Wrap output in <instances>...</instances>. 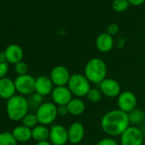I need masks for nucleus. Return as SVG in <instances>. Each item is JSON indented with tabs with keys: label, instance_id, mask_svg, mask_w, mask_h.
<instances>
[{
	"label": "nucleus",
	"instance_id": "1",
	"mask_svg": "<svg viewBox=\"0 0 145 145\" xmlns=\"http://www.w3.org/2000/svg\"><path fill=\"white\" fill-rule=\"evenodd\" d=\"M101 128L109 137L120 136L131 125L128 114L118 109L107 112L101 119Z\"/></svg>",
	"mask_w": 145,
	"mask_h": 145
},
{
	"label": "nucleus",
	"instance_id": "2",
	"mask_svg": "<svg viewBox=\"0 0 145 145\" xmlns=\"http://www.w3.org/2000/svg\"><path fill=\"white\" fill-rule=\"evenodd\" d=\"M108 67L104 60L99 57L90 59L84 69V74L92 84H100L107 78Z\"/></svg>",
	"mask_w": 145,
	"mask_h": 145
},
{
	"label": "nucleus",
	"instance_id": "3",
	"mask_svg": "<svg viewBox=\"0 0 145 145\" xmlns=\"http://www.w3.org/2000/svg\"><path fill=\"white\" fill-rule=\"evenodd\" d=\"M29 109L28 100L22 95H15L6 103V112L10 120L13 121L22 120L27 114Z\"/></svg>",
	"mask_w": 145,
	"mask_h": 145
},
{
	"label": "nucleus",
	"instance_id": "4",
	"mask_svg": "<svg viewBox=\"0 0 145 145\" xmlns=\"http://www.w3.org/2000/svg\"><path fill=\"white\" fill-rule=\"evenodd\" d=\"M67 87L75 97L82 98L86 97L88 91L91 90V82L82 74H74L71 75Z\"/></svg>",
	"mask_w": 145,
	"mask_h": 145
},
{
	"label": "nucleus",
	"instance_id": "5",
	"mask_svg": "<svg viewBox=\"0 0 145 145\" xmlns=\"http://www.w3.org/2000/svg\"><path fill=\"white\" fill-rule=\"evenodd\" d=\"M35 114L38 118L39 124L44 125H51L58 116L57 106L51 102L44 103L37 108Z\"/></svg>",
	"mask_w": 145,
	"mask_h": 145
},
{
	"label": "nucleus",
	"instance_id": "6",
	"mask_svg": "<svg viewBox=\"0 0 145 145\" xmlns=\"http://www.w3.org/2000/svg\"><path fill=\"white\" fill-rule=\"evenodd\" d=\"M144 134L141 128L130 125L120 137V145H142L144 142Z\"/></svg>",
	"mask_w": 145,
	"mask_h": 145
},
{
	"label": "nucleus",
	"instance_id": "7",
	"mask_svg": "<svg viewBox=\"0 0 145 145\" xmlns=\"http://www.w3.org/2000/svg\"><path fill=\"white\" fill-rule=\"evenodd\" d=\"M35 80L30 74L17 76L14 80L16 91L22 96L32 95L35 92Z\"/></svg>",
	"mask_w": 145,
	"mask_h": 145
},
{
	"label": "nucleus",
	"instance_id": "8",
	"mask_svg": "<svg viewBox=\"0 0 145 145\" xmlns=\"http://www.w3.org/2000/svg\"><path fill=\"white\" fill-rule=\"evenodd\" d=\"M71 75V72L67 67L59 65L51 69L50 78L55 86H67Z\"/></svg>",
	"mask_w": 145,
	"mask_h": 145
},
{
	"label": "nucleus",
	"instance_id": "9",
	"mask_svg": "<svg viewBox=\"0 0 145 145\" xmlns=\"http://www.w3.org/2000/svg\"><path fill=\"white\" fill-rule=\"evenodd\" d=\"M137 98L136 95L130 91H124L117 97L118 108L126 114H129L137 108Z\"/></svg>",
	"mask_w": 145,
	"mask_h": 145
},
{
	"label": "nucleus",
	"instance_id": "10",
	"mask_svg": "<svg viewBox=\"0 0 145 145\" xmlns=\"http://www.w3.org/2000/svg\"><path fill=\"white\" fill-rule=\"evenodd\" d=\"M99 89L103 95L108 98L118 97L121 93V86L120 83L111 78H106L103 81L99 84Z\"/></svg>",
	"mask_w": 145,
	"mask_h": 145
},
{
	"label": "nucleus",
	"instance_id": "11",
	"mask_svg": "<svg viewBox=\"0 0 145 145\" xmlns=\"http://www.w3.org/2000/svg\"><path fill=\"white\" fill-rule=\"evenodd\" d=\"M52 145H66L68 142L67 128L61 125L55 124L50 128V139Z\"/></svg>",
	"mask_w": 145,
	"mask_h": 145
},
{
	"label": "nucleus",
	"instance_id": "12",
	"mask_svg": "<svg viewBox=\"0 0 145 145\" xmlns=\"http://www.w3.org/2000/svg\"><path fill=\"white\" fill-rule=\"evenodd\" d=\"M72 92L67 86H56L51 92L52 103L56 106L67 105L69 102L74 98Z\"/></svg>",
	"mask_w": 145,
	"mask_h": 145
},
{
	"label": "nucleus",
	"instance_id": "13",
	"mask_svg": "<svg viewBox=\"0 0 145 145\" xmlns=\"http://www.w3.org/2000/svg\"><path fill=\"white\" fill-rule=\"evenodd\" d=\"M85 126L81 122H72L67 128L68 142L72 144H80L85 137Z\"/></svg>",
	"mask_w": 145,
	"mask_h": 145
},
{
	"label": "nucleus",
	"instance_id": "14",
	"mask_svg": "<svg viewBox=\"0 0 145 145\" xmlns=\"http://www.w3.org/2000/svg\"><path fill=\"white\" fill-rule=\"evenodd\" d=\"M54 89V85L50 77L42 75L35 80V93L44 97L51 94Z\"/></svg>",
	"mask_w": 145,
	"mask_h": 145
},
{
	"label": "nucleus",
	"instance_id": "15",
	"mask_svg": "<svg viewBox=\"0 0 145 145\" xmlns=\"http://www.w3.org/2000/svg\"><path fill=\"white\" fill-rule=\"evenodd\" d=\"M16 89L14 80L8 77L0 79V97L9 100L16 95Z\"/></svg>",
	"mask_w": 145,
	"mask_h": 145
},
{
	"label": "nucleus",
	"instance_id": "16",
	"mask_svg": "<svg viewBox=\"0 0 145 145\" xmlns=\"http://www.w3.org/2000/svg\"><path fill=\"white\" fill-rule=\"evenodd\" d=\"M114 41L111 35L107 33H100L96 39V47L102 53H108L114 48Z\"/></svg>",
	"mask_w": 145,
	"mask_h": 145
},
{
	"label": "nucleus",
	"instance_id": "17",
	"mask_svg": "<svg viewBox=\"0 0 145 145\" xmlns=\"http://www.w3.org/2000/svg\"><path fill=\"white\" fill-rule=\"evenodd\" d=\"M7 61L11 64H16L20 61H22L23 58V50L22 47L18 44H12L6 47L5 50Z\"/></svg>",
	"mask_w": 145,
	"mask_h": 145
},
{
	"label": "nucleus",
	"instance_id": "18",
	"mask_svg": "<svg viewBox=\"0 0 145 145\" xmlns=\"http://www.w3.org/2000/svg\"><path fill=\"white\" fill-rule=\"evenodd\" d=\"M68 114L72 116L81 115L86 110V103L85 102L79 97H74L69 103L67 105Z\"/></svg>",
	"mask_w": 145,
	"mask_h": 145
},
{
	"label": "nucleus",
	"instance_id": "19",
	"mask_svg": "<svg viewBox=\"0 0 145 145\" xmlns=\"http://www.w3.org/2000/svg\"><path fill=\"white\" fill-rule=\"evenodd\" d=\"M11 133L16 140L20 142H26L32 139V129L23 125L15 127Z\"/></svg>",
	"mask_w": 145,
	"mask_h": 145
},
{
	"label": "nucleus",
	"instance_id": "20",
	"mask_svg": "<svg viewBox=\"0 0 145 145\" xmlns=\"http://www.w3.org/2000/svg\"><path fill=\"white\" fill-rule=\"evenodd\" d=\"M32 138L37 142L49 141L50 129L47 127V125L39 124L38 125H36L34 128L32 129Z\"/></svg>",
	"mask_w": 145,
	"mask_h": 145
},
{
	"label": "nucleus",
	"instance_id": "21",
	"mask_svg": "<svg viewBox=\"0 0 145 145\" xmlns=\"http://www.w3.org/2000/svg\"><path fill=\"white\" fill-rule=\"evenodd\" d=\"M128 117L130 124L137 126V125L143 124L145 120V113L140 108H135L128 114Z\"/></svg>",
	"mask_w": 145,
	"mask_h": 145
},
{
	"label": "nucleus",
	"instance_id": "22",
	"mask_svg": "<svg viewBox=\"0 0 145 145\" xmlns=\"http://www.w3.org/2000/svg\"><path fill=\"white\" fill-rule=\"evenodd\" d=\"M103 97V95L99 88H91L86 97L91 103H98L102 100Z\"/></svg>",
	"mask_w": 145,
	"mask_h": 145
},
{
	"label": "nucleus",
	"instance_id": "23",
	"mask_svg": "<svg viewBox=\"0 0 145 145\" xmlns=\"http://www.w3.org/2000/svg\"><path fill=\"white\" fill-rule=\"evenodd\" d=\"M17 142L11 132H0V145H17Z\"/></svg>",
	"mask_w": 145,
	"mask_h": 145
},
{
	"label": "nucleus",
	"instance_id": "24",
	"mask_svg": "<svg viewBox=\"0 0 145 145\" xmlns=\"http://www.w3.org/2000/svg\"><path fill=\"white\" fill-rule=\"evenodd\" d=\"M130 3L128 0H114L112 7L117 13H122L129 8Z\"/></svg>",
	"mask_w": 145,
	"mask_h": 145
},
{
	"label": "nucleus",
	"instance_id": "25",
	"mask_svg": "<svg viewBox=\"0 0 145 145\" xmlns=\"http://www.w3.org/2000/svg\"><path fill=\"white\" fill-rule=\"evenodd\" d=\"M22 125L30 128V129H33L34 128L36 125H39V120H38V118L36 116V114H27L22 120Z\"/></svg>",
	"mask_w": 145,
	"mask_h": 145
},
{
	"label": "nucleus",
	"instance_id": "26",
	"mask_svg": "<svg viewBox=\"0 0 145 145\" xmlns=\"http://www.w3.org/2000/svg\"><path fill=\"white\" fill-rule=\"evenodd\" d=\"M15 72L18 76L27 74L28 72V66L25 61H20L15 65Z\"/></svg>",
	"mask_w": 145,
	"mask_h": 145
},
{
	"label": "nucleus",
	"instance_id": "27",
	"mask_svg": "<svg viewBox=\"0 0 145 145\" xmlns=\"http://www.w3.org/2000/svg\"><path fill=\"white\" fill-rule=\"evenodd\" d=\"M96 145H120V144L113 137H104L99 140Z\"/></svg>",
	"mask_w": 145,
	"mask_h": 145
},
{
	"label": "nucleus",
	"instance_id": "28",
	"mask_svg": "<svg viewBox=\"0 0 145 145\" xmlns=\"http://www.w3.org/2000/svg\"><path fill=\"white\" fill-rule=\"evenodd\" d=\"M120 32V27L117 23H111L107 27V33H108L109 35H111L112 37L118 34V33Z\"/></svg>",
	"mask_w": 145,
	"mask_h": 145
},
{
	"label": "nucleus",
	"instance_id": "29",
	"mask_svg": "<svg viewBox=\"0 0 145 145\" xmlns=\"http://www.w3.org/2000/svg\"><path fill=\"white\" fill-rule=\"evenodd\" d=\"M9 72V62H0V79L6 77Z\"/></svg>",
	"mask_w": 145,
	"mask_h": 145
},
{
	"label": "nucleus",
	"instance_id": "30",
	"mask_svg": "<svg viewBox=\"0 0 145 145\" xmlns=\"http://www.w3.org/2000/svg\"><path fill=\"white\" fill-rule=\"evenodd\" d=\"M57 114L58 116H66L68 114V110L67 105H61V106H57Z\"/></svg>",
	"mask_w": 145,
	"mask_h": 145
},
{
	"label": "nucleus",
	"instance_id": "31",
	"mask_svg": "<svg viewBox=\"0 0 145 145\" xmlns=\"http://www.w3.org/2000/svg\"><path fill=\"white\" fill-rule=\"evenodd\" d=\"M42 100H43V97L37 94V93H34L32 97V101L34 104H38V106L39 107L42 103Z\"/></svg>",
	"mask_w": 145,
	"mask_h": 145
},
{
	"label": "nucleus",
	"instance_id": "32",
	"mask_svg": "<svg viewBox=\"0 0 145 145\" xmlns=\"http://www.w3.org/2000/svg\"><path fill=\"white\" fill-rule=\"evenodd\" d=\"M128 1L132 6H140L145 3V0H128Z\"/></svg>",
	"mask_w": 145,
	"mask_h": 145
},
{
	"label": "nucleus",
	"instance_id": "33",
	"mask_svg": "<svg viewBox=\"0 0 145 145\" xmlns=\"http://www.w3.org/2000/svg\"><path fill=\"white\" fill-rule=\"evenodd\" d=\"M0 62H8L5 51L0 52Z\"/></svg>",
	"mask_w": 145,
	"mask_h": 145
},
{
	"label": "nucleus",
	"instance_id": "34",
	"mask_svg": "<svg viewBox=\"0 0 145 145\" xmlns=\"http://www.w3.org/2000/svg\"><path fill=\"white\" fill-rule=\"evenodd\" d=\"M35 145H52L50 141H44V142H39Z\"/></svg>",
	"mask_w": 145,
	"mask_h": 145
},
{
	"label": "nucleus",
	"instance_id": "35",
	"mask_svg": "<svg viewBox=\"0 0 145 145\" xmlns=\"http://www.w3.org/2000/svg\"><path fill=\"white\" fill-rule=\"evenodd\" d=\"M141 130H142V133H143V134H144V136H145V123H143V125H142V126Z\"/></svg>",
	"mask_w": 145,
	"mask_h": 145
},
{
	"label": "nucleus",
	"instance_id": "36",
	"mask_svg": "<svg viewBox=\"0 0 145 145\" xmlns=\"http://www.w3.org/2000/svg\"><path fill=\"white\" fill-rule=\"evenodd\" d=\"M79 145H90V144H88V143H80Z\"/></svg>",
	"mask_w": 145,
	"mask_h": 145
}]
</instances>
